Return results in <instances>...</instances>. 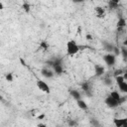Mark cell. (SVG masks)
<instances>
[{"label":"cell","mask_w":127,"mask_h":127,"mask_svg":"<svg viewBox=\"0 0 127 127\" xmlns=\"http://www.w3.org/2000/svg\"><path fill=\"white\" fill-rule=\"evenodd\" d=\"M113 54L115 55V56H119V54H121V52H120V50H119V48L118 47H114V50H113Z\"/></svg>","instance_id":"cell-25"},{"label":"cell","mask_w":127,"mask_h":127,"mask_svg":"<svg viewBox=\"0 0 127 127\" xmlns=\"http://www.w3.org/2000/svg\"><path fill=\"white\" fill-rule=\"evenodd\" d=\"M118 86H119V89H120L122 92L127 93V82H126V81H123V82L119 83Z\"/></svg>","instance_id":"cell-18"},{"label":"cell","mask_w":127,"mask_h":127,"mask_svg":"<svg viewBox=\"0 0 127 127\" xmlns=\"http://www.w3.org/2000/svg\"><path fill=\"white\" fill-rule=\"evenodd\" d=\"M103 60L105 62V64L108 65V66H112L115 64V62H116V56L113 54V53H108L107 55L103 56Z\"/></svg>","instance_id":"cell-3"},{"label":"cell","mask_w":127,"mask_h":127,"mask_svg":"<svg viewBox=\"0 0 127 127\" xmlns=\"http://www.w3.org/2000/svg\"><path fill=\"white\" fill-rule=\"evenodd\" d=\"M5 78H6V80H7V81H9V82L13 81V79H14L13 73H12V72H8V73L5 75Z\"/></svg>","instance_id":"cell-23"},{"label":"cell","mask_w":127,"mask_h":127,"mask_svg":"<svg viewBox=\"0 0 127 127\" xmlns=\"http://www.w3.org/2000/svg\"><path fill=\"white\" fill-rule=\"evenodd\" d=\"M86 39H87L88 41H91V40H92V37H91V35H90V34H87V35H86Z\"/></svg>","instance_id":"cell-27"},{"label":"cell","mask_w":127,"mask_h":127,"mask_svg":"<svg viewBox=\"0 0 127 127\" xmlns=\"http://www.w3.org/2000/svg\"><path fill=\"white\" fill-rule=\"evenodd\" d=\"M104 103H105L109 108H115V107H117V106L120 104V103H119V101H118L117 99L113 98L111 95H108V96L105 98Z\"/></svg>","instance_id":"cell-5"},{"label":"cell","mask_w":127,"mask_h":127,"mask_svg":"<svg viewBox=\"0 0 127 127\" xmlns=\"http://www.w3.org/2000/svg\"><path fill=\"white\" fill-rule=\"evenodd\" d=\"M111 1H113V2H115V3H120V0H111Z\"/></svg>","instance_id":"cell-35"},{"label":"cell","mask_w":127,"mask_h":127,"mask_svg":"<svg viewBox=\"0 0 127 127\" xmlns=\"http://www.w3.org/2000/svg\"><path fill=\"white\" fill-rule=\"evenodd\" d=\"M123 76H124V79H127V71H126V72L123 74Z\"/></svg>","instance_id":"cell-34"},{"label":"cell","mask_w":127,"mask_h":127,"mask_svg":"<svg viewBox=\"0 0 127 127\" xmlns=\"http://www.w3.org/2000/svg\"><path fill=\"white\" fill-rule=\"evenodd\" d=\"M73 3H81V2H83L84 0H71Z\"/></svg>","instance_id":"cell-29"},{"label":"cell","mask_w":127,"mask_h":127,"mask_svg":"<svg viewBox=\"0 0 127 127\" xmlns=\"http://www.w3.org/2000/svg\"><path fill=\"white\" fill-rule=\"evenodd\" d=\"M75 124H76V122H75V121H73V120H71V121H69V122H68V125H71V126H72V125H75Z\"/></svg>","instance_id":"cell-28"},{"label":"cell","mask_w":127,"mask_h":127,"mask_svg":"<svg viewBox=\"0 0 127 127\" xmlns=\"http://www.w3.org/2000/svg\"><path fill=\"white\" fill-rule=\"evenodd\" d=\"M54 71L57 74H62L64 72V67H63V64H62V59H55L53 60V65H52Z\"/></svg>","instance_id":"cell-2"},{"label":"cell","mask_w":127,"mask_h":127,"mask_svg":"<svg viewBox=\"0 0 127 127\" xmlns=\"http://www.w3.org/2000/svg\"><path fill=\"white\" fill-rule=\"evenodd\" d=\"M118 6H119L118 3H115V2H113V1H111V0L108 1V8H109V9L114 10V9H117Z\"/></svg>","instance_id":"cell-19"},{"label":"cell","mask_w":127,"mask_h":127,"mask_svg":"<svg viewBox=\"0 0 127 127\" xmlns=\"http://www.w3.org/2000/svg\"><path fill=\"white\" fill-rule=\"evenodd\" d=\"M20 62L22 63V65H24V66H26L27 64H26V63H25V61H23V59H20Z\"/></svg>","instance_id":"cell-31"},{"label":"cell","mask_w":127,"mask_h":127,"mask_svg":"<svg viewBox=\"0 0 127 127\" xmlns=\"http://www.w3.org/2000/svg\"><path fill=\"white\" fill-rule=\"evenodd\" d=\"M102 82H103V84L106 85V86H110V85H112V79H110V78H108V77L104 78V79L102 80Z\"/></svg>","instance_id":"cell-22"},{"label":"cell","mask_w":127,"mask_h":127,"mask_svg":"<svg viewBox=\"0 0 127 127\" xmlns=\"http://www.w3.org/2000/svg\"><path fill=\"white\" fill-rule=\"evenodd\" d=\"M102 44H103L104 49H105L108 53H113V50H114V47H115V46H113L111 43H108V42H106V41L102 42Z\"/></svg>","instance_id":"cell-13"},{"label":"cell","mask_w":127,"mask_h":127,"mask_svg":"<svg viewBox=\"0 0 127 127\" xmlns=\"http://www.w3.org/2000/svg\"><path fill=\"white\" fill-rule=\"evenodd\" d=\"M125 26H126V20H125V18L120 17L118 19V21H117V24H116L117 29H123V28H125Z\"/></svg>","instance_id":"cell-14"},{"label":"cell","mask_w":127,"mask_h":127,"mask_svg":"<svg viewBox=\"0 0 127 127\" xmlns=\"http://www.w3.org/2000/svg\"><path fill=\"white\" fill-rule=\"evenodd\" d=\"M38 126H46L45 124H38Z\"/></svg>","instance_id":"cell-36"},{"label":"cell","mask_w":127,"mask_h":127,"mask_svg":"<svg viewBox=\"0 0 127 127\" xmlns=\"http://www.w3.org/2000/svg\"><path fill=\"white\" fill-rule=\"evenodd\" d=\"M0 9H1V10L4 9V6H3V3H2V2H0Z\"/></svg>","instance_id":"cell-33"},{"label":"cell","mask_w":127,"mask_h":127,"mask_svg":"<svg viewBox=\"0 0 127 127\" xmlns=\"http://www.w3.org/2000/svg\"><path fill=\"white\" fill-rule=\"evenodd\" d=\"M109 95H111L113 98L117 99V100L119 101V103H120V104H121V103H122V102L125 100V98H122V97H121V95L119 94V92H118V91H115V90H114V91H111Z\"/></svg>","instance_id":"cell-12"},{"label":"cell","mask_w":127,"mask_h":127,"mask_svg":"<svg viewBox=\"0 0 127 127\" xmlns=\"http://www.w3.org/2000/svg\"><path fill=\"white\" fill-rule=\"evenodd\" d=\"M123 46H125V47H127V38L124 40V42H123Z\"/></svg>","instance_id":"cell-32"},{"label":"cell","mask_w":127,"mask_h":127,"mask_svg":"<svg viewBox=\"0 0 127 127\" xmlns=\"http://www.w3.org/2000/svg\"><path fill=\"white\" fill-rule=\"evenodd\" d=\"M120 52H121V55H122L123 59L126 61V60H127V47L122 46V47L120 48Z\"/></svg>","instance_id":"cell-20"},{"label":"cell","mask_w":127,"mask_h":127,"mask_svg":"<svg viewBox=\"0 0 127 127\" xmlns=\"http://www.w3.org/2000/svg\"><path fill=\"white\" fill-rule=\"evenodd\" d=\"M49 47H50V46H49L48 42L44 40V41H42V42L40 43V47H39V48H40V50H42V51H45V52H46V51H48Z\"/></svg>","instance_id":"cell-17"},{"label":"cell","mask_w":127,"mask_h":127,"mask_svg":"<svg viewBox=\"0 0 127 127\" xmlns=\"http://www.w3.org/2000/svg\"><path fill=\"white\" fill-rule=\"evenodd\" d=\"M41 73H42V75H43L45 78H52V77L54 76V74H55V71L51 70L50 68L44 67V68H42Z\"/></svg>","instance_id":"cell-7"},{"label":"cell","mask_w":127,"mask_h":127,"mask_svg":"<svg viewBox=\"0 0 127 127\" xmlns=\"http://www.w3.org/2000/svg\"><path fill=\"white\" fill-rule=\"evenodd\" d=\"M36 84H37V87H38L40 90H42L43 92L48 93V94L51 92V88H50L49 84H48L47 82H45L44 80L38 79V80H37V82H36Z\"/></svg>","instance_id":"cell-4"},{"label":"cell","mask_w":127,"mask_h":127,"mask_svg":"<svg viewBox=\"0 0 127 127\" xmlns=\"http://www.w3.org/2000/svg\"><path fill=\"white\" fill-rule=\"evenodd\" d=\"M113 123L116 127H127V118L123 119H113Z\"/></svg>","instance_id":"cell-8"},{"label":"cell","mask_w":127,"mask_h":127,"mask_svg":"<svg viewBox=\"0 0 127 127\" xmlns=\"http://www.w3.org/2000/svg\"><path fill=\"white\" fill-rule=\"evenodd\" d=\"M122 74V70L121 69H117L115 72H114V76H117V75H120Z\"/></svg>","instance_id":"cell-26"},{"label":"cell","mask_w":127,"mask_h":127,"mask_svg":"<svg viewBox=\"0 0 127 127\" xmlns=\"http://www.w3.org/2000/svg\"><path fill=\"white\" fill-rule=\"evenodd\" d=\"M76 103H77V106H78L80 109H82V110H87L88 106H87V103H86L84 100L78 99V100H76Z\"/></svg>","instance_id":"cell-15"},{"label":"cell","mask_w":127,"mask_h":127,"mask_svg":"<svg viewBox=\"0 0 127 127\" xmlns=\"http://www.w3.org/2000/svg\"><path fill=\"white\" fill-rule=\"evenodd\" d=\"M94 71H95V75L96 76H101L105 72V68L101 64H95L94 65Z\"/></svg>","instance_id":"cell-9"},{"label":"cell","mask_w":127,"mask_h":127,"mask_svg":"<svg viewBox=\"0 0 127 127\" xmlns=\"http://www.w3.org/2000/svg\"><path fill=\"white\" fill-rule=\"evenodd\" d=\"M69 94L71 95L72 98H74L75 100H78V99H81V94L78 90L76 89H70L69 90Z\"/></svg>","instance_id":"cell-11"},{"label":"cell","mask_w":127,"mask_h":127,"mask_svg":"<svg viewBox=\"0 0 127 127\" xmlns=\"http://www.w3.org/2000/svg\"><path fill=\"white\" fill-rule=\"evenodd\" d=\"M115 80H116V83H117V84H119V83H121V82L125 81V79H124V76H123L122 74L115 76Z\"/></svg>","instance_id":"cell-21"},{"label":"cell","mask_w":127,"mask_h":127,"mask_svg":"<svg viewBox=\"0 0 127 127\" xmlns=\"http://www.w3.org/2000/svg\"><path fill=\"white\" fill-rule=\"evenodd\" d=\"M90 123H91V125H93V126H99V125H100V123L97 121V119H94V118H91V119H90Z\"/></svg>","instance_id":"cell-24"},{"label":"cell","mask_w":127,"mask_h":127,"mask_svg":"<svg viewBox=\"0 0 127 127\" xmlns=\"http://www.w3.org/2000/svg\"><path fill=\"white\" fill-rule=\"evenodd\" d=\"M21 8H22V10H23L24 12H26V13H30V11H31V5H30V3H28V2H24V3L22 4Z\"/></svg>","instance_id":"cell-16"},{"label":"cell","mask_w":127,"mask_h":127,"mask_svg":"<svg viewBox=\"0 0 127 127\" xmlns=\"http://www.w3.org/2000/svg\"><path fill=\"white\" fill-rule=\"evenodd\" d=\"M80 87H81V89L90 97L91 96V92H90V84L87 82V81H85V82H82L81 83V85H80Z\"/></svg>","instance_id":"cell-10"},{"label":"cell","mask_w":127,"mask_h":127,"mask_svg":"<svg viewBox=\"0 0 127 127\" xmlns=\"http://www.w3.org/2000/svg\"><path fill=\"white\" fill-rule=\"evenodd\" d=\"M45 116H46L45 114H41V115H39V116H38V119H44V118H45Z\"/></svg>","instance_id":"cell-30"},{"label":"cell","mask_w":127,"mask_h":127,"mask_svg":"<svg viewBox=\"0 0 127 127\" xmlns=\"http://www.w3.org/2000/svg\"><path fill=\"white\" fill-rule=\"evenodd\" d=\"M79 50H80L79 46L76 44V42L74 40H70L66 43V54L68 56H73V55L77 54Z\"/></svg>","instance_id":"cell-1"},{"label":"cell","mask_w":127,"mask_h":127,"mask_svg":"<svg viewBox=\"0 0 127 127\" xmlns=\"http://www.w3.org/2000/svg\"><path fill=\"white\" fill-rule=\"evenodd\" d=\"M94 12H95V16L97 18L101 19V18H104V16H105V9L101 6H96L94 8Z\"/></svg>","instance_id":"cell-6"}]
</instances>
